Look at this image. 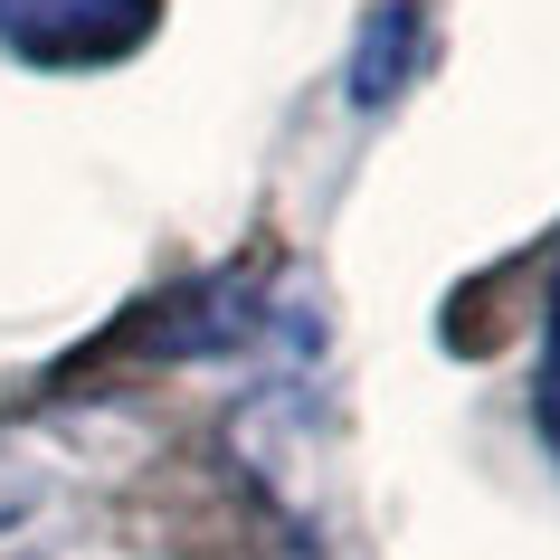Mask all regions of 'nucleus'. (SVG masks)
<instances>
[{
	"instance_id": "obj_3",
	"label": "nucleus",
	"mask_w": 560,
	"mask_h": 560,
	"mask_svg": "<svg viewBox=\"0 0 560 560\" xmlns=\"http://www.w3.org/2000/svg\"><path fill=\"white\" fill-rule=\"evenodd\" d=\"M541 352H551V361H541V381H560V257H551V332H541Z\"/></svg>"
},
{
	"instance_id": "obj_1",
	"label": "nucleus",
	"mask_w": 560,
	"mask_h": 560,
	"mask_svg": "<svg viewBox=\"0 0 560 560\" xmlns=\"http://www.w3.org/2000/svg\"><path fill=\"white\" fill-rule=\"evenodd\" d=\"M162 30V0H0V48L30 67H115Z\"/></svg>"
},
{
	"instance_id": "obj_4",
	"label": "nucleus",
	"mask_w": 560,
	"mask_h": 560,
	"mask_svg": "<svg viewBox=\"0 0 560 560\" xmlns=\"http://www.w3.org/2000/svg\"><path fill=\"white\" fill-rule=\"evenodd\" d=\"M532 418H541V438H551V456H560V381H541V399H532Z\"/></svg>"
},
{
	"instance_id": "obj_2",
	"label": "nucleus",
	"mask_w": 560,
	"mask_h": 560,
	"mask_svg": "<svg viewBox=\"0 0 560 560\" xmlns=\"http://www.w3.org/2000/svg\"><path fill=\"white\" fill-rule=\"evenodd\" d=\"M30 503H38V475H20V466H10V456H0V532L20 523Z\"/></svg>"
}]
</instances>
